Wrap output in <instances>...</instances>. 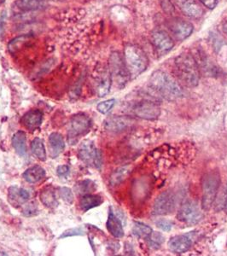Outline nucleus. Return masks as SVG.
<instances>
[{
    "label": "nucleus",
    "instance_id": "nucleus-35",
    "mask_svg": "<svg viewBox=\"0 0 227 256\" xmlns=\"http://www.w3.org/2000/svg\"><path fill=\"white\" fill-rule=\"evenodd\" d=\"M39 209H38V206L36 205L35 202H29L28 204L25 205V207L23 208V213L27 217H31V216H34L38 214Z\"/></svg>",
    "mask_w": 227,
    "mask_h": 256
},
{
    "label": "nucleus",
    "instance_id": "nucleus-25",
    "mask_svg": "<svg viewBox=\"0 0 227 256\" xmlns=\"http://www.w3.org/2000/svg\"><path fill=\"white\" fill-rule=\"evenodd\" d=\"M103 203V198L98 195L85 194L81 198L80 205L84 212L96 208Z\"/></svg>",
    "mask_w": 227,
    "mask_h": 256
},
{
    "label": "nucleus",
    "instance_id": "nucleus-8",
    "mask_svg": "<svg viewBox=\"0 0 227 256\" xmlns=\"http://www.w3.org/2000/svg\"><path fill=\"white\" fill-rule=\"evenodd\" d=\"M178 220L189 226L198 224L202 219V212L194 201H185L178 212Z\"/></svg>",
    "mask_w": 227,
    "mask_h": 256
},
{
    "label": "nucleus",
    "instance_id": "nucleus-16",
    "mask_svg": "<svg viewBox=\"0 0 227 256\" xmlns=\"http://www.w3.org/2000/svg\"><path fill=\"white\" fill-rule=\"evenodd\" d=\"M192 240L189 235H178L169 241V249L173 253L183 254L190 250Z\"/></svg>",
    "mask_w": 227,
    "mask_h": 256
},
{
    "label": "nucleus",
    "instance_id": "nucleus-36",
    "mask_svg": "<svg viewBox=\"0 0 227 256\" xmlns=\"http://www.w3.org/2000/svg\"><path fill=\"white\" fill-rule=\"evenodd\" d=\"M156 227L160 228L161 230H164V231H170L172 230V222L169 221V220H165V219H160L156 222Z\"/></svg>",
    "mask_w": 227,
    "mask_h": 256
},
{
    "label": "nucleus",
    "instance_id": "nucleus-27",
    "mask_svg": "<svg viewBox=\"0 0 227 256\" xmlns=\"http://www.w3.org/2000/svg\"><path fill=\"white\" fill-rule=\"evenodd\" d=\"M133 234L138 238H143L146 239L147 237H149V235L152 233V228L147 226V225L143 224L141 222H135L133 227Z\"/></svg>",
    "mask_w": 227,
    "mask_h": 256
},
{
    "label": "nucleus",
    "instance_id": "nucleus-20",
    "mask_svg": "<svg viewBox=\"0 0 227 256\" xmlns=\"http://www.w3.org/2000/svg\"><path fill=\"white\" fill-rule=\"evenodd\" d=\"M64 140L58 133H53L49 137V150L52 158H57L64 150Z\"/></svg>",
    "mask_w": 227,
    "mask_h": 256
},
{
    "label": "nucleus",
    "instance_id": "nucleus-30",
    "mask_svg": "<svg viewBox=\"0 0 227 256\" xmlns=\"http://www.w3.org/2000/svg\"><path fill=\"white\" fill-rule=\"evenodd\" d=\"M129 173V169L128 168H120L117 169L116 171L114 172L113 174L111 176V184L112 185H117L120 184V182L123 181Z\"/></svg>",
    "mask_w": 227,
    "mask_h": 256
},
{
    "label": "nucleus",
    "instance_id": "nucleus-21",
    "mask_svg": "<svg viewBox=\"0 0 227 256\" xmlns=\"http://www.w3.org/2000/svg\"><path fill=\"white\" fill-rule=\"evenodd\" d=\"M29 197V193L25 189L18 188L16 186L9 189L8 198L12 206H20L23 204L28 200Z\"/></svg>",
    "mask_w": 227,
    "mask_h": 256
},
{
    "label": "nucleus",
    "instance_id": "nucleus-17",
    "mask_svg": "<svg viewBox=\"0 0 227 256\" xmlns=\"http://www.w3.org/2000/svg\"><path fill=\"white\" fill-rule=\"evenodd\" d=\"M43 120V112L39 110H32L27 112L21 119V123L30 130L35 131L39 129Z\"/></svg>",
    "mask_w": 227,
    "mask_h": 256
},
{
    "label": "nucleus",
    "instance_id": "nucleus-10",
    "mask_svg": "<svg viewBox=\"0 0 227 256\" xmlns=\"http://www.w3.org/2000/svg\"><path fill=\"white\" fill-rule=\"evenodd\" d=\"M177 204V198L172 192H163L156 198L152 208L153 215L161 216L171 214L175 209Z\"/></svg>",
    "mask_w": 227,
    "mask_h": 256
},
{
    "label": "nucleus",
    "instance_id": "nucleus-3",
    "mask_svg": "<svg viewBox=\"0 0 227 256\" xmlns=\"http://www.w3.org/2000/svg\"><path fill=\"white\" fill-rule=\"evenodd\" d=\"M123 57L131 79L137 78L148 68L149 59L145 52L136 45L126 46Z\"/></svg>",
    "mask_w": 227,
    "mask_h": 256
},
{
    "label": "nucleus",
    "instance_id": "nucleus-22",
    "mask_svg": "<svg viewBox=\"0 0 227 256\" xmlns=\"http://www.w3.org/2000/svg\"><path fill=\"white\" fill-rule=\"evenodd\" d=\"M45 176L46 171L40 166H33L32 168L27 169L23 174V178L30 184H34L40 181Z\"/></svg>",
    "mask_w": 227,
    "mask_h": 256
},
{
    "label": "nucleus",
    "instance_id": "nucleus-15",
    "mask_svg": "<svg viewBox=\"0 0 227 256\" xmlns=\"http://www.w3.org/2000/svg\"><path fill=\"white\" fill-rule=\"evenodd\" d=\"M111 83H112V79H111L110 69L104 67L97 73V78H96V84H97L96 89H97L98 97H104L110 92Z\"/></svg>",
    "mask_w": 227,
    "mask_h": 256
},
{
    "label": "nucleus",
    "instance_id": "nucleus-12",
    "mask_svg": "<svg viewBox=\"0 0 227 256\" xmlns=\"http://www.w3.org/2000/svg\"><path fill=\"white\" fill-rule=\"evenodd\" d=\"M151 43L159 55H164L168 53L174 46L172 37L163 30H156L152 32Z\"/></svg>",
    "mask_w": 227,
    "mask_h": 256
},
{
    "label": "nucleus",
    "instance_id": "nucleus-9",
    "mask_svg": "<svg viewBox=\"0 0 227 256\" xmlns=\"http://www.w3.org/2000/svg\"><path fill=\"white\" fill-rule=\"evenodd\" d=\"M78 156L79 158L86 165L92 166L96 169H100L102 166V154L91 141L87 140L81 143Z\"/></svg>",
    "mask_w": 227,
    "mask_h": 256
},
{
    "label": "nucleus",
    "instance_id": "nucleus-34",
    "mask_svg": "<svg viewBox=\"0 0 227 256\" xmlns=\"http://www.w3.org/2000/svg\"><path fill=\"white\" fill-rule=\"evenodd\" d=\"M60 197L63 201H66L68 204H72L74 201V194L71 191V189L68 187H62L59 190Z\"/></svg>",
    "mask_w": 227,
    "mask_h": 256
},
{
    "label": "nucleus",
    "instance_id": "nucleus-39",
    "mask_svg": "<svg viewBox=\"0 0 227 256\" xmlns=\"http://www.w3.org/2000/svg\"><path fill=\"white\" fill-rule=\"evenodd\" d=\"M68 172H69V167L67 165L59 166L57 169V173L59 177H64V176L68 175Z\"/></svg>",
    "mask_w": 227,
    "mask_h": 256
},
{
    "label": "nucleus",
    "instance_id": "nucleus-33",
    "mask_svg": "<svg viewBox=\"0 0 227 256\" xmlns=\"http://www.w3.org/2000/svg\"><path fill=\"white\" fill-rule=\"evenodd\" d=\"M115 104L114 99H109V100L104 101L100 104H97V111H99L101 114H108L113 109L114 105Z\"/></svg>",
    "mask_w": 227,
    "mask_h": 256
},
{
    "label": "nucleus",
    "instance_id": "nucleus-37",
    "mask_svg": "<svg viewBox=\"0 0 227 256\" xmlns=\"http://www.w3.org/2000/svg\"><path fill=\"white\" fill-rule=\"evenodd\" d=\"M161 6L163 11L169 15L173 13L175 10V8L173 6L171 0H161Z\"/></svg>",
    "mask_w": 227,
    "mask_h": 256
},
{
    "label": "nucleus",
    "instance_id": "nucleus-7",
    "mask_svg": "<svg viewBox=\"0 0 227 256\" xmlns=\"http://www.w3.org/2000/svg\"><path fill=\"white\" fill-rule=\"evenodd\" d=\"M132 113L143 120H156L161 114L159 105L152 99L143 98L132 106Z\"/></svg>",
    "mask_w": 227,
    "mask_h": 256
},
{
    "label": "nucleus",
    "instance_id": "nucleus-13",
    "mask_svg": "<svg viewBox=\"0 0 227 256\" xmlns=\"http://www.w3.org/2000/svg\"><path fill=\"white\" fill-rule=\"evenodd\" d=\"M176 4L185 16L199 19L203 15V9L197 0H174Z\"/></svg>",
    "mask_w": 227,
    "mask_h": 256
},
{
    "label": "nucleus",
    "instance_id": "nucleus-5",
    "mask_svg": "<svg viewBox=\"0 0 227 256\" xmlns=\"http://www.w3.org/2000/svg\"><path fill=\"white\" fill-rule=\"evenodd\" d=\"M109 69L111 72L112 82L115 83L119 88H123L131 79L124 57L120 55V52L111 53L109 60Z\"/></svg>",
    "mask_w": 227,
    "mask_h": 256
},
{
    "label": "nucleus",
    "instance_id": "nucleus-41",
    "mask_svg": "<svg viewBox=\"0 0 227 256\" xmlns=\"http://www.w3.org/2000/svg\"><path fill=\"white\" fill-rule=\"evenodd\" d=\"M224 208L225 211H226V213L227 214V188H226V193H225Z\"/></svg>",
    "mask_w": 227,
    "mask_h": 256
},
{
    "label": "nucleus",
    "instance_id": "nucleus-14",
    "mask_svg": "<svg viewBox=\"0 0 227 256\" xmlns=\"http://www.w3.org/2000/svg\"><path fill=\"white\" fill-rule=\"evenodd\" d=\"M133 120L127 116H111L104 121L105 129L111 133H121L131 127Z\"/></svg>",
    "mask_w": 227,
    "mask_h": 256
},
{
    "label": "nucleus",
    "instance_id": "nucleus-26",
    "mask_svg": "<svg viewBox=\"0 0 227 256\" xmlns=\"http://www.w3.org/2000/svg\"><path fill=\"white\" fill-rule=\"evenodd\" d=\"M31 150L38 159L45 162L46 160V151L45 144L42 140L35 138L31 143Z\"/></svg>",
    "mask_w": 227,
    "mask_h": 256
},
{
    "label": "nucleus",
    "instance_id": "nucleus-38",
    "mask_svg": "<svg viewBox=\"0 0 227 256\" xmlns=\"http://www.w3.org/2000/svg\"><path fill=\"white\" fill-rule=\"evenodd\" d=\"M7 13L5 10H3L0 16V39H3L6 26Z\"/></svg>",
    "mask_w": 227,
    "mask_h": 256
},
{
    "label": "nucleus",
    "instance_id": "nucleus-19",
    "mask_svg": "<svg viewBox=\"0 0 227 256\" xmlns=\"http://www.w3.org/2000/svg\"><path fill=\"white\" fill-rule=\"evenodd\" d=\"M15 6L22 12H31L44 10L47 4L45 0H16Z\"/></svg>",
    "mask_w": 227,
    "mask_h": 256
},
{
    "label": "nucleus",
    "instance_id": "nucleus-40",
    "mask_svg": "<svg viewBox=\"0 0 227 256\" xmlns=\"http://www.w3.org/2000/svg\"><path fill=\"white\" fill-rule=\"evenodd\" d=\"M218 1L219 0H200V2L209 10H213L216 7Z\"/></svg>",
    "mask_w": 227,
    "mask_h": 256
},
{
    "label": "nucleus",
    "instance_id": "nucleus-1",
    "mask_svg": "<svg viewBox=\"0 0 227 256\" xmlns=\"http://www.w3.org/2000/svg\"><path fill=\"white\" fill-rule=\"evenodd\" d=\"M149 89L160 97L168 101H175L183 97L184 91L175 79L166 72L156 70L149 80Z\"/></svg>",
    "mask_w": 227,
    "mask_h": 256
},
{
    "label": "nucleus",
    "instance_id": "nucleus-44",
    "mask_svg": "<svg viewBox=\"0 0 227 256\" xmlns=\"http://www.w3.org/2000/svg\"><path fill=\"white\" fill-rule=\"evenodd\" d=\"M0 256H6V254L3 253V252H1V251H0Z\"/></svg>",
    "mask_w": 227,
    "mask_h": 256
},
{
    "label": "nucleus",
    "instance_id": "nucleus-28",
    "mask_svg": "<svg viewBox=\"0 0 227 256\" xmlns=\"http://www.w3.org/2000/svg\"><path fill=\"white\" fill-rule=\"evenodd\" d=\"M31 38H32V36L29 34L16 37L12 40H10V43L8 44V50L10 51V53H15L17 51H19L20 48H22L26 43L30 41Z\"/></svg>",
    "mask_w": 227,
    "mask_h": 256
},
{
    "label": "nucleus",
    "instance_id": "nucleus-2",
    "mask_svg": "<svg viewBox=\"0 0 227 256\" xmlns=\"http://www.w3.org/2000/svg\"><path fill=\"white\" fill-rule=\"evenodd\" d=\"M176 74L183 84L195 87L200 81V69L194 57L190 54H181L175 59Z\"/></svg>",
    "mask_w": 227,
    "mask_h": 256
},
{
    "label": "nucleus",
    "instance_id": "nucleus-43",
    "mask_svg": "<svg viewBox=\"0 0 227 256\" xmlns=\"http://www.w3.org/2000/svg\"><path fill=\"white\" fill-rule=\"evenodd\" d=\"M5 2V0H0V5H2Z\"/></svg>",
    "mask_w": 227,
    "mask_h": 256
},
{
    "label": "nucleus",
    "instance_id": "nucleus-31",
    "mask_svg": "<svg viewBox=\"0 0 227 256\" xmlns=\"http://www.w3.org/2000/svg\"><path fill=\"white\" fill-rule=\"evenodd\" d=\"M146 240L149 247H151L153 249H159L162 243L164 242V237L159 232L152 231V233L149 235V237L146 238Z\"/></svg>",
    "mask_w": 227,
    "mask_h": 256
},
{
    "label": "nucleus",
    "instance_id": "nucleus-32",
    "mask_svg": "<svg viewBox=\"0 0 227 256\" xmlns=\"http://www.w3.org/2000/svg\"><path fill=\"white\" fill-rule=\"evenodd\" d=\"M85 234V232L83 227H75V228H71V229L65 230L64 232H62V235L59 237V238H62H62H66V237L84 236Z\"/></svg>",
    "mask_w": 227,
    "mask_h": 256
},
{
    "label": "nucleus",
    "instance_id": "nucleus-29",
    "mask_svg": "<svg viewBox=\"0 0 227 256\" xmlns=\"http://www.w3.org/2000/svg\"><path fill=\"white\" fill-rule=\"evenodd\" d=\"M94 182L91 181L90 179H86V180L79 182L75 186V192L80 195L89 194L90 192L94 191Z\"/></svg>",
    "mask_w": 227,
    "mask_h": 256
},
{
    "label": "nucleus",
    "instance_id": "nucleus-6",
    "mask_svg": "<svg viewBox=\"0 0 227 256\" xmlns=\"http://www.w3.org/2000/svg\"><path fill=\"white\" fill-rule=\"evenodd\" d=\"M91 120L83 113L77 114L72 117L68 126V139L70 144H74L81 137L85 136L90 131Z\"/></svg>",
    "mask_w": 227,
    "mask_h": 256
},
{
    "label": "nucleus",
    "instance_id": "nucleus-4",
    "mask_svg": "<svg viewBox=\"0 0 227 256\" xmlns=\"http://www.w3.org/2000/svg\"><path fill=\"white\" fill-rule=\"evenodd\" d=\"M221 175L217 171H211L205 174L201 181V208L209 210L214 204L221 185Z\"/></svg>",
    "mask_w": 227,
    "mask_h": 256
},
{
    "label": "nucleus",
    "instance_id": "nucleus-42",
    "mask_svg": "<svg viewBox=\"0 0 227 256\" xmlns=\"http://www.w3.org/2000/svg\"><path fill=\"white\" fill-rule=\"evenodd\" d=\"M222 31L224 32L225 34L227 35V21L222 23Z\"/></svg>",
    "mask_w": 227,
    "mask_h": 256
},
{
    "label": "nucleus",
    "instance_id": "nucleus-18",
    "mask_svg": "<svg viewBox=\"0 0 227 256\" xmlns=\"http://www.w3.org/2000/svg\"><path fill=\"white\" fill-rule=\"evenodd\" d=\"M109 232L116 238H121L124 237V229L122 223L120 219L117 217L116 214L114 213L112 208H110L109 215H108L107 223H106Z\"/></svg>",
    "mask_w": 227,
    "mask_h": 256
},
{
    "label": "nucleus",
    "instance_id": "nucleus-23",
    "mask_svg": "<svg viewBox=\"0 0 227 256\" xmlns=\"http://www.w3.org/2000/svg\"><path fill=\"white\" fill-rule=\"evenodd\" d=\"M39 198L43 204L49 208H55L58 206V201L56 198L54 189L52 186H48L43 189L39 193Z\"/></svg>",
    "mask_w": 227,
    "mask_h": 256
},
{
    "label": "nucleus",
    "instance_id": "nucleus-11",
    "mask_svg": "<svg viewBox=\"0 0 227 256\" xmlns=\"http://www.w3.org/2000/svg\"><path fill=\"white\" fill-rule=\"evenodd\" d=\"M167 26L172 36L178 41H183L188 37L192 35L194 30V27L192 23L186 22L185 20L180 19L178 17L169 20Z\"/></svg>",
    "mask_w": 227,
    "mask_h": 256
},
{
    "label": "nucleus",
    "instance_id": "nucleus-24",
    "mask_svg": "<svg viewBox=\"0 0 227 256\" xmlns=\"http://www.w3.org/2000/svg\"><path fill=\"white\" fill-rule=\"evenodd\" d=\"M27 135L23 131H18L12 138V146L20 156H25L27 154Z\"/></svg>",
    "mask_w": 227,
    "mask_h": 256
}]
</instances>
